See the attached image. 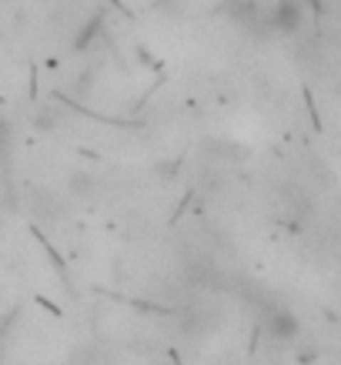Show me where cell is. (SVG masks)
I'll list each match as a JSON object with an SVG mask.
<instances>
[{"mask_svg":"<svg viewBox=\"0 0 341 365\" xmlns=\"http://www.w3.org/2000/svg\"><path fill=\"white\" fill-rule=\"evenodd\" d=\"M261 329H264V335H268V339H275V342H281V345L295 342L298 332H301L298 319L288 309H281V305H275V309L264 312V315H261Z\"/></svg>","mask_w":341,"mask_h":365,"instance_id":"6da1fadb","label":"cell"}]
</instances>
